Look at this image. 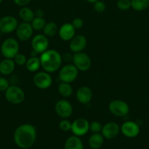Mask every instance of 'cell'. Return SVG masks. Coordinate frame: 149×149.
<instances>
[{"label":"cell","instance_id":"6da1fadb","mask_svg":"<svg viewBox=\"0 0 149 149\" xmlns=\"http://www.w3.org/2000/svg\"><path fill=\"white\" fill-rule=\"evenodd\" d=\"M37 138L36 128L30 124H23L16 128L14 141L20 148L26 149L34 144Z\"/></svg>","mask_w":149,"mask_h":149},{"label":"cell","instance_id":"7a4b0ae2","mask_svg":"<svg viewBox=\"0 0 149 149\" xmlns=\"http://www.w3.org/2000/svg\"><path fill=\"white\" fill-rule=\"evenodd\" d=\"M41 67L48 73H53L60 68L62 63L61 55L55 49H47L39 57Z\"/></svg>","mask_w":149,"mask_h":149},{"label":"cell","instance_id":"3957f363","mask_svg":"<svg viewBox=\"0 0 149 149\" xmlns=\"http://www.w3.org/2000/svg\"><path fill=\"white\" fill-rule=\"evenodd\" d=\"M19 52V44L14 38H7L1 45V53L4 58L13 59Z\"/></svg>","mask_w":149,"mask_h":149},{"label":"cell","instance_id":"277c9868","mask_svg":"<svg viewBox=\"0 0 149 149\" xmlns=\"http://www.w3.org/2000/svg\"><path fill=\"white\" fill-rule=\"evenodd\" d=\"M5 98L12 104H20L24 100L25 93L20 87L16 85H10L5 91Z\"/></svg>","mask_w":149,"mask_h":149},{"label":"cell","instance_id":"5b68a950","mask_svg":"<svg viewBox=\"0 0 149 149\" xmlns=\"http://www.w3.org/2000/svg\"><path fill=\"white\" fill-rule=\"evenodd\" d=\"M72 63L80 71H86L91 66V60L86 53L83 52L74 53L72 56Z\"/></svg>","mask_w":149,"mask_h":149},{"label":"cell","instance_id":"8992f818","mask_svg":"<svg viewBox=\"0 0 149 149\" xmlns=\"http://www.w3.org/2000/svg\"><path fill=\"white\" fill-rule=\"evenodd\" d=\"M78 69L74 64H67L59 71V79L63 82L71 83L76 79L78 75Z\"/></svg>","mask_w":149,"mask_h":149},{"label":"cell","instance_id":"52a82bcc","mask_svg":"<svg viewBox=\"0 0 149 149\" xmlns=\"http://www.w3.org/2000/svg\"><path fill=\"white\" fill-rule=\"evenodd\" d=\"M110 112L114 116L121 117L128 114L129 106L125 101L121 100H114L110 103L108 106Z\"/></svg>","mask_w":149,"mask_h":149},{"label":"cell","instance_id":"ba28073f","mask_svg":"<svg viewBox=\"0 0 149 149\" xmlns=\"http://www.w3.org/2000/svg\"><path fill=\"white\" fill-rule=\"evenodd\" d=\"M18 26L17 19L12 15H6L0 19V31L2 33H10L16 30Z\"/></svg>","mask_w":149,"mask_h":149},{"label":"cell","instance_id":"9c48e42d","mask_svg":"<svg viewBox=\"0 0 149 149\" xmlns=\"http://www.w3.org/2000/svg\"><path fill=\"white\" fill-rule=\"evenodd\" d=\"M34 84L37 88L45 90L49 88L53 82V79L49 73L46 71H41L37 73L33 79Z\"/></svg>","mask_w":149,"mask_h":149},{"label":"cell","instance_id":"30bf717a","mask_svg":"<svg viewBox=\"0 0 149 149\" xmlns=\"http://www.w3.org/2000/svg\"><path fill=\"white\" fill-rule=\"evenodd\" d=\"M55 111L61 118L67 119L72 114L73 108L69 101L66 100H60L56 103Z\"/></svg>","mask_w":149,"mask_h":149},{"label":"cell","instance_id":"8fae6325","mask_svg":"<svg viewBox=\"0 0 149 149\" xmlns=\"http://www.w3.org/2000/svg\"><path fill=\"white\" fill-rule=\"evenodd\" d=\"M89 130V122L84 118H79L72 123L71 131L76 136H83Z\"/></svg>","mask_w":149,"mask_h":149},{"label":"cell","instance_id":"7c38bea8","mask_svg":"<svg viewBox=\"0 0 149 149\" xmlns=\"http://www.w3.org/2000/svg\"><path fill=\"white\" fill-rule=\"evenodd\" d=\"M49 41L45 35L37 34L32 38V49L36 51L38 54H42L48 49Z\"/></svg>","mask_w":149,"mask_h":149},{"label":"cell","instance_id":"4fadbf2b","mask_svg":"<svg viewBox=\"0 0 149 149\" xmlns=\"http://www.w3.org/2000/svg\"><path fill=\"white\" fill-rule=\"evenodd\" d=\"M15 31L18 39L22 42H26L32 38L34 29L30 23L23 22L20 24H18Z\"/></svg>","mask_w":149,"mask_h":149},{"label":"cell","instance_id":"5bb4252c","mask_svg":"<svg viewBox=\"0 0 149 149\" xmlns=\"http://www.w3.org/2000/svg\"><path fill=\"white\" fill-rule=\"evenodd\" d=\"M121 132L127 138H135L140 133V127L136 122L127 121L124 122L121 127Z\"/></svg>","mask_w":149,"mask_h":149},{"label":"cell","instance_id":"9a60e30c","mask_svg":"<svg viewBox=\"0 0 149 149\" xmlns=\"http://www.w3.org/2000/svg\"><path fill=\"white\" fill-rule=\"evenodd\" d=\"M120 127L115 122H108L102 127V135L106 139H113L120 132Z\"/></svg>","mask_w":149,"mask_h":149},{"label":"cell","instance_id":"2e32d148","mask_svg":"<svg viewBox=\"0 0 149 149\" xmlns=\"http://www.w3.org/2000/svg\"><path fill=\"white\" fill-rule=\"evenodd\" d=\"M87 45V39L83 35L74 36L70 40V49L74 53L82 52Z\"/></svg>","mask_w":149,"mask_h":149},{"label":"cell","instance_id":"e0dca14e","mask_svg":"<svg viewBox=\"0 0 149 149\" xmlns=\"http://www.w3.org/2000/svg\"><path fill=\"white\" fill-rule=\"evenodd\" d=\"M93 97V93L90 87L87 86H82L76 93V97L79 103L82 104H88L91 102Z\"/></svg>","mask_w":149,"mask_h":149},{"label":"cell","instance_id":"ac0fdd59","mask_svg":"<svg viewBox=\"0 0 149 149\" xmlns=\"http://www.w3.org/2000/svg\"><path fill=\"white\" fill-rule=\"evenodd\" d=\"M75 30L72 23H64L58 29V35L62 40L70 41L75 34Z\"/></svg>","mask_w":149,"mask_h":149},{"label":"cell","instance_id":"d6986e66","mask_svg":"<svg viewBox=\"0 0 149 149\" xmlns=\"http://www.w3.org/2000/svg\"><path fill=\"white\" fill-rule=\"evenodd\" d=\"M15 63L13 59L4 58L0 62V74L7 76L11 74L14 71Z\"/></svg>","mask_w":149,"mask_h":149},{"label":"cell","instance_id":"ffe728a7","mask_svg":"<svg viewBox=\"0 0 149 149\" xmlns=\"http://www.w3.org/2000/svg\"><path fill=\"white\" fill-rule=\"evenodd\" d=\"M64 149H83V143L78 136L73 135L66 140Z\"/></svg>","mask_w":149,"mask_h":149},{"label":"cell","instance_id":"44dd1931","mask_svg":"<svg viewBox=\"0 0 149 149\" xmlns=\"http://www.w3.org/2000/svg\"><path fill=\"white\" fill-rule=\"evenodd\" d=\"M104 143V137L100 133H93L89 139V146L93 149H99Z\"/></svg>","mask_w":149,"mask_h":149},{"label":"cell","instance_id":"7402d4cb","mask_svg":"<svg viewBox=\"0 0 149 149\" xmlns=\"http://www.w3.org/2000/svg\"><path fill=\"white\" fill-rule=\"evenodd\" d=\"M19 17L23 22L26 23H31L34 18V13L32 11V9L29 7H22L19 10Z\"/></svg>","mask_w":149,"mask_h":149},{"label":"cell","instance_id":"603a6c76","mask_svg":"<svg viewBox=\"0 0 149 149\" xmlns=\"http://www.w3.org/2000/svg\"><path fill=\"white\" fill-rule=\"evenodd\" d=\"M26 68L30 72H35V71H38L39 68L41 67V63L40 59L39 57H31L30 58L26 61Z\"/></svg>","mask_w":149,"mask_h":149},{"label":"cell","instance_id":"cb8c5ba5","mask_svg":"<svg viewBox=\"0 0 149 149\" xmlns=\"http://www.w3.org/2000/svg\"><path fill=\"white\" fill-rule=\"evenodd\" d=\"M42 31L44 35H45L47 37H53L58 32V27L55 22H48L46 23Z\"/></svg>","mask_w":149,"mask_h":149},{"label":"cell","instance_id":"d4e9b609","mask_svg":"<svg viewBox=\"0 0 149 149\" xmlns=\"http://www.w3.org/2000/svg\"><path fill=\"white\" fill-rule=\"evenodd\" d=\"M58 91L59 94L63 97H70L73 93V89L70 85V83L61 81L58 87Z\"/></svg>","mask_w":149,"mask_h":149},{"label":"cell","instance_id":"484cf974","mask_svg":"<svg viewBox=\"0 0 149 149\" xmlns=\"http://www.w3.org/2000/svg\"><path fill=\"white\" fill-rule=\"evenodd\" d=\"M149 7V0H131V7L135 11H143Z\"/></svg>","mask_w":149,"mask_h":149},{"label":"cell","instance_id":"4316f807","mask_svg":"<svg viewBox=\"0 0 149 149\" xmlns=\"http://www.w3.org/2000/svg\"><path fill=\"white\" fill-rule=\"evenodd\" d=\"M30 23L34 30L41 31L45 27V24H46V21H45L43 17H34V18L32 20V21Z\"/></svg>","mask_w":149,"mask_h":149},{"label":"cell","instance_id":"83f0119b","mask_svg":"<svg viewBox=\"0 0 149 149\" xmlns=\"http://www.w3.org/2000/svg\"><path fill=\"white\" fill-rule=\"evenodd\" d=\"M102 125L100 122L97 121L92 122L91 123H89V130L91 131L93 133H99L102 132Z\"/></svg>","mask_w":149,"mask_h":149},{"label":"cell","instance_id":"f1b7e54d","mask_svg":"<svg viewBox=\"0 0 149 149\" xmlns=\"http://www.w3.org/2000/svg\"><path fill=\"white\" fill-rule=\"evenodd\" d=\"M117 7L121 10H127L131 7V0H118Z\"/></svg>","mask_w":149,"mask_h":149},{"label":"cell","instance_id":"f546056e","mask_svg":"<svg viewBox=\"0 0 149 149\" xmlns=\"http://www.w3.org/2000/svg\"><path fill=\"white\" fill-rule=\"evenodd\" d=\"M13 61H14L16 65H24L26 64V57L23 54H20V53H18L17 55L15 56V58H13Z\"/></svg>","mask_w":149,"mask_h":149},{"label":"cell","instance_id":"4dcf8cb0","mask_svg":"<svg viewBox=\"0 0 149 149\" xmlns=\"http://www.w3.org/2000/svg\"><path fill=\"white\" fill-rule=\"evenodd\" d=\"M93 9L96 13H101L105 11V9H106V6L103 1L97 0L96 2L93 3Z\"/></svg>","mask_w":149,"mask_h":149},{"label":"cell","instance_id":"1f68e13d","mask_svg":"<svg viewBox=\"0 0 149 149\" xmlns=\"http://www.w3.org/2000/svg\"><path fill=\"white\" fill-rule=\"evenodd\" d=\"M72 127V123L70 121L67 120L66 119H63L62 121H61V122L59 123V128L61 129V130L64 131V132H67L69 130H71Z\"/></svg>","mask_w":149,"mask_h":149},{"label":"cell","instance_id":"d6a6232c","mask_svg":"<svg viewBox=\"0 0 149 149\" xmlns=\"http://www.w3.org/2000/svg\"><path fill=\"white\" fill-rule=\"evenodd\" d=\"M10 87V82L4 77H0V92H5Z\"/></svg>","mask_w":149,"mask_h":149},{"label":"cell","instance_id":"836d02e7","mask_svg":"<svg viewBox=\"0 0 149 149\" xmlns=\"http://www.w3.org/2000/svg\"><path fill=\"white\" fill-rule=\"evenodd\" d=\"M72 25L74 26L75 29H80L83 26V19L80 18V17H75L73 19L72 22Z\"/></svg>","mask_w":149,"mask_h":149},{"label":"cell","instance_id":"e575fe53","mask_svg":"<svg viewBox=\"0 0 149 149\" xmlns=\"http://www.w3.org/2000/svg\"><path fill=\"white\" fill-rule=\"evenodd\" d=\"M14 3L15 4H17L18 6H20V7H24V6L27 5L29 2L31 1V0H13Z\"/></svg>","mask_w":149,"mask_h":149},{"label":"cell","instance_id":"d590c367","mask_svg":"<svg viewBox=\"0 0 149 149\" xmlns=\"http://www.w3.org/2000/svg\"><path fill=\"white\" fill-rule=\"evenodd\" d=\"M72 56L73 55H70L69 53H65L61 56L62 58V61H65V62H69V61H72Z\"/></svg>","mask_w":149,"mask_h":149},{"label":"cell","instance_id":"8d00e7d4","mask_svg":"<svg viewBox=\"0 0 149 149\" xmlns=\"http://www.w3.org/2000/svg\"><path fill=\"white\" fill-rule=\"evenodd\" d=\"M44 12L43 10L41 9H37L36 11L34 12V17H43Z\"/></svg>","mask_w":149,"mask_h":149},{"label":"cell","instance_id":"74e56055","mask_svg":"<svg viewBox=\"0 0 149 149\" xmlns=\"http://www.w3.org/2000/svg\"><path fill=\"white\" fill-rule=\"evenodd\" d=\"M30 55H31V57H37L38 55H39V54H38L36 51H34V49H32V52H31V53H30Z\"/></svg>","mask_w":149,"mask_h":149},{"label":"cell","instance_id":"f35d334b","mask_svg":"<svg viewBox=\"0 0 149 149\" xmlns=\"http://www.w3.org/2000/svg\"><path fill=\"white\" fill-rule=\"evenodd\" d=\"M86 1H88V2H89V3H94V2H96V1H97V0H86Z\"/></svg>","mask_w":149,"mask_h":149},{"label":"cell","instance_id":"ab89813d","mask_svg":"<svg viewBox=\"0 0 149 149\" xmlns=\"http://www.w3.org/2000/svg\"><path fill=\"white\" fill-rule=\"evenodd\" d=\"M1 32L0 31V39H1Z\"/></svg>","mask_w":149,"mask_h":149},{"label":"cell","instance_id":"60d3db41","mask_svg":"<svg viewBox=\"0 0 149 149\" xmlns=\"http://www.w3.org/2000/svg\"><path fill=\"white\" fill-rule=\"evenodd\" d=\"M3 1V0H0V4H1V1Z\"/></svg>","mask_w":149,"mask_h":149},{"label":"cell","instance_id":"b9f144b4","mask_svg":"<svg viewBox=\"0 0 149 149\" xmlns=\"http://www.w3.org/2000/svg\"><path fill=\"white\" fill-rule=\"evenodd\" d=\"M148 66H149V62H148Z\"/></svg>","mask_w":149,"mask_h":149}]
</instances>
